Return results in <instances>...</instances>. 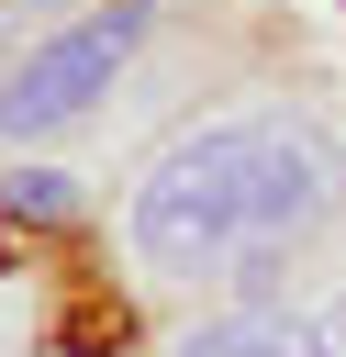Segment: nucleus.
Segmentation results:
<instances>
[{
  "label": "nucleus",
  "instance_id": "nucleus-3",
  "mask_svg": "<svg viewBox=\"0 0 346 357\" xmlns=\"http://www.w3.org/2000/svg\"><path fill=\"white\" fill-rule=\"evenodd\" d=\"M145 357H346V234L313 245L301 268L257 279V290L167 312L145 335Z\"/></svg>",
  "mask_w": 346,
  "mask_h": 357
},
{
  "label": "nucleus",
  "instance_id": "nucleus-4",
  "mask_svg": "<svg viewBox=\"0 0 346 357\" xmlns=\"http://www.w3.org/2000/svg\"><path fill=\"white\" fill-rule=\"evenodd\" d=\"M0 223L33 245V234H100V190L56 156H11L0 167Z\"/></svg>",
  "mask_w": 346,
  "mask_h": 357
},
{
  "label": "nucleus",
  "instance_id": "nucleus-2",
  "mask_svg": "<svg viewBox=\"0 0 346 357\" xmlns=\"http://www.w3.org/2000/svg\"><path fill=\"white\" fill-rule=\"evenodd\" d=\"M156 22H167V0H89V11L22 33V45L0 56V156L100 123L112 89L134 78V56L156 45Z\"/></svg>",
  "mask_w": 346,
  "mask_h": 357
},
{
  "label": "nucleus",
  "instance_id": "nucleus-5",
  "mask_svg": "<svg viewBox=\"0 0 346 357\" xmlns=\"http://www.w3.org/2000/svg\"><path fill=\"white\" fill-rule=\"evenodd\" d=\"M0 357H56V279L45 268L0 279Z\"/></svg>",
  "mask_w": 346,
  "mask_h": 357
},
{
  "label": "nucleus",
  "instance_id": "nucleus-1",
  "mask_svg": "<svg viewBox=\"0 0 346 357\" xmlns=\"http://www.w3.org/2000/svg\"><path fill=\"white\" fill-rule=\"evenodd\" d=\"M346 234V112L324 89H246L179 112L100 201V279L167 324L190 301L257 290Z\"/></svg>",
  "mask_w": 346,
  "mask_h": 357
}]
</instances>
